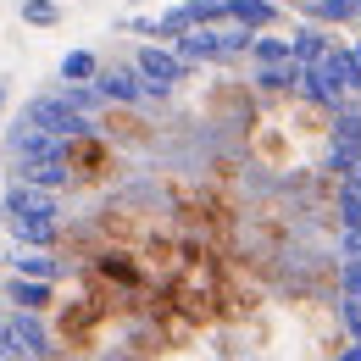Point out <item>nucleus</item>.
Masks as SVG:
<instances>
[{"label": "nucleus", "instance_id": "19", "mask_svg": "<svg viewBox=\"0 0 361 361\" xmlns=\"http://www.w3.org/2000/svg\"><path fill=\"white\" fill-rule=\"evenodd\" d=\"M0 356H6V334H0Z\"/></svg>", "mask_w": 361, "mask_h": 361}, {"label": "nucleus", "instance_id": "13", "mask_svg": "<svg viewBox=\"0 0 361 361\" xmlns=\"http://www.w3.org/2000/svg\"><path fill=\"white\" fill-rule=\"evenodd\" d=\"M94 73H100L94 50H67L61 56V84H94Z\"/></svg>", "mask_w": 361, "mask_h": 361}, {"label": "nucleus", "instance_id": "11", "mask_svg": "<svg viewBox=\"0 0 361 361\" xmlns=\"http://www.w3.org/2000/svg\"><path fill=\"white\" fill-rule=\"evenodd\" d=\"M94 94H100V100H145V78H139V73H117V67H100V73H94Z\"/></svg>", "mask_w": 361, "mask_h": 361}, {"label": "nucleus", "instance_id": "12", "mask_svg": "<svg viewBox=\"0 0 361 361\" xmlns=\"http://www.w3.org/2000/svg\"><path fill=\"white\" fill-rule=\"evenodd\" d=\"M11 272H23V278H61V256H50V250H17L11 256Z\"/></svg>", "mask_w": 361, "mask_h": 361}, {"label": "nucleus", "instance_id": "9", "mask_svg": "<svg viewBox=\"0 0 361 361\" xmlns=\"http://www.w3.org/2000/svg\"><path fill=\"white\" fill-rule=\"evenodd\" d=\"M94 128L106 139H117V145H128V150H150L156 145V123H145V111L134 100H106L94 111Z\"/></svg>", "mask_w": 361, "mask_h": 361}, {"label": "nucleus", "instance_id": "6", "mask_svg": "<svg viewBox=\"0 0 361 361\" xmlns=\"http://www.w3.org/2000/svg\"><path fill=\"white\" fill-rule=\"evenodd\" d=\"M189 67L195 61H183V50L173 39H150V45L134 50V73L145 78V90H156V94H173L189 78Z\"/></svg>", "mask_w": 361, "mask_h": 361}, {"label": "nucleus", "instance_id": "7", "mask_svg": "<svg viewBox=\"0 0 361 361\" xmlns=\"http://www.w3.org/2000/svg\"><path fill=\"white\" fill-rule=\"evenodd\" d=\"M256 84H239V78H217L212 94H206V117L217 123V128H245L250 134V123H256Z\"/></svg>", "mask_w": 361, "mask_h": 361}, {"label": "nucleus", "instance_id": "21", "mask_svg": "<svg viewBox=\"0 0 361 361\" xmlns=\"http://www.w3.org/2000/svg\"><path fill=\"white\" fill-rule=\"evenodd\" d=\"M356 17H361V11H356Z\"/></svg>", "mask_w": 361, "mask_h": 361}, {"label": "nucleus", "instance_id": "3", "mask_svg": "<svg viewBox=\"0 0 361 361\" xmlns=\"http://www.w3.org/2000/svg\"><path fill=\"white\" fill-rule=\"evenodd\" d=\"M111 322H123V317L111 312L94 289H73V295H61L56 300V312H50V334H56V350H73V356H94L100 345H106V334H111Z\"/></svg>", "mask_w": 361, "mask_h": 361}, {"label": "nucleus", "instance_id": "17", "mask_svg": "<svg viewBox=\"0 0 361 361\" xmlns=\"http://www.w3.org/2000/svg\"><path fill=\"white\" fill-rule=\"evenodd\" d=\"M334 361H361V339H350V345H345V350H339Z\"/></svg>", "mask_w": 361, "mask_h": 361}, {"label": "nucleus", "instance_id": "2", "mask_svg": "<svg viewBox=\"0 0 361 361\" xmlns=\"http://www.w3.org/2000/svg\"><path fill=\"white\" fill-rule=\"evenodd\" d=\"M56 167H61V189L67 195H78V189H111L123 178V145L106 139L100 128H78V134L61 139Z\"/></svg>", "mask_w": 361, "mask_h": 361}, {"label": "nucleus", "instance_id": "14", "mask_svg": "<svg viewBox=\"0 0 361 361\" xmlns=\"http://www.w3.org/2000/svg\"><path fill=\"white\" fill-rule=\"evenodd\" d=\"M17 17H23L28 28H61V6H56V0H23Z\"/></svg>", "mask_w": 361, "mask_h": 361}, {"label": "nucleus", "instance_id": "5", "mask_svg": "<svg viewBox=\"0 0 361 361\" xmlns=\"http://www.w3.org/2000/svg\"><path fill=\"white\" fill-rule=\"evenodd\" d=\"M245 150L256 156V167H267V173H295L312 150L300 145V134L272 111V117H256L250 123V134H245Z\"/></svg>", "mask_w": 361, "mask_h": 361}, {"label": "nucleus", "instance_id": "20", "mask_svg": "<svg viewBox=\"0 0 361 361\" xmlns=\"http://www.w3.org/2000/svg\"><path fill=\"white\" fill-rule=\"evenodd\" d=\"M356 56H361V45H356Z\"/></svg>", "mask_w": 361, "mask_h": 361}, {"label": "nucleus", "instance_id": "16", "mask_svg": "<svg viewBox=\"0 0 361 361\" xmlns=\"http://www.w3.org/2000/svg\"><path fill=\"white\" fill-rule=\"evenodd\" d=\"M339 295H356L361 300V256H345V262H339Z\"/></svg>", "mask_w": 361, "mask_h": 361}, {"label": "nucleus", "instance_id": "8", "mask_svg": "<svg viewBox=\"0 0 361 361\" xmlns=\"http://www.w3.org/2000/svg\"><path fill=\"white\" fill-rule=\"evenodd\" d=\"M0 334H6V356H28V361H45L56 350V334L39 312H11L0 317Z\"/></svg>", "mask_w": 361, "mask_h": 361}, {"label": "nucleus", "instance_id": "18", "mask_svg": "<svg viewBox=\"0 0 361 361\" xmlns=\"http://www.w3.org/2000/svg\"><path fill=\"white\" fill-rule=\"evenodd\" d=\"M6 111H11V84L0 78V123H6Z\"/></svg>", "mask_w": 361, "mask_h": 361}, {"label": "nucleus", "instance_id": "1", "mask_svg": "<svg viewBox=\"0 0 361 361\" xmlns=\"http://www.w3.org/2000/svg\"><path fill=\"white\" fill-rule=\"evenodd\" d=\"M6 228H11V239H17V250H56V239H61V189H50V183H11V195H6Z\"/></svg>", "mask_w": 361, "mask_h": 361}, {"label": "nucleus", "instance_id": "10", "mask_svg": "<svg viewBox=\"0 0 361 361\" xmlns=\"http://www.w3.org/2000/svg\"><path fill=\"white\" fill-rule=\"evenodd\" d=\"M56 300H61V289H56L50 278H23V272L6 278V306H17V312L50 317V312H56Z\"/></svg>", "mask_w": 361, "mask_h": 361}, {"label": "nucleus", "instance_id": "4", "mask_svg": "<svg viewBox=\"0 0 361 361\" xmlns=\"http://www.w3.org/2000/svg\"><path fill=\"white\" fill-rule=\"evenodd\" d=\"M94 228H100V239L106 245H123V250H139L150 233H161V228H178V217H161L156 206H134V200H106L100 212H90Z\"/></svg>", "mask_w": 361, "mask_h": 361}, {"label": "nucleus", "instance_id": "15", "mask_svg": "<svg viewBox=\"0 0 361 361\" xmlns=\"http://www.w3.org/2000/svg\"><path fill=\"white\" fill-rule=\"evenodd\" d=\"M339 328H345L350 339H361V300L356 295H339Z\"/></svg>", "mask_w": 361, "mask_h": 361}]
</instances>
